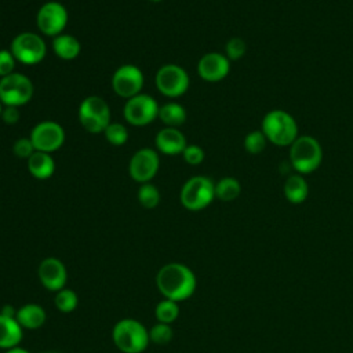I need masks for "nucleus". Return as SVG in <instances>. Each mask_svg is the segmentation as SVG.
<instances>
[{
  "label": "nucleus",
  "instance_id": "f257e3e1",
  "mask_svg": "<svg viewBox=\"0 0 353 353\" xmlns=\"http://www.w3.org/2000/svg\"><path fill=\"white\" fill-rule=\"evenodd\" d=\"M156 284L165 299L179 302L188 299L194 292L196 276L186 265L172 262L159 270Z\"/></svg>",
  "mask_w": 353,
  "mask_h": 353
},
{
  "label": "nucleus",
  "instance_id": "f03ea898",
  "mask_svg": "<svg viewBox=\"0 0 353 353\" xmlns=\"http://www.w3.org/2000/svg\"><path fill=\"white\" fill-rule=\"evenodd\" d=\"M262 132L269 142L277 146H288L298 138V124L290 113L277 109L265 114Z\"/></svg>",
  "mask_w": 353,
  "mask_h": 353
},
{
  "label": "nucleus",
  "instance_id": "7ed1b4c3",
  "mask_svg": "<svg viewBox=\"0 0 353 353\" xmlns=\"http://www.w3.org/2000/svg\"><path fill=\"white\" fill-rule=\"evenodd\" d=\"M290 146V161L298 174H310L321 164L323 149L316 138L301 135Z\"/></svg>",
  "mask_w": 353,
  "mask_h": 353
},
{
  "label": "nucleus",
  "instance_id": "20e7f679",
  "mask_svg": "<svg viewBox=\"0 0 353 353\" xmlns=\"http://www.w3.org/2000/svg\"><path fill=\"white\" fill-rule=\"evenodd\" d=\"M112 338L123 353H141L149 343L148 330L134 319H123L113 327Z\"/></svg>",
  "mask_w": 353,
  "mask_h": 353
},
{
  "label": "nucleus",
  "instance_id": "39448f33",
  "mask_svg": "<svg viewBox=\"0 0 353 353\" xmlns=\"http://www.w3.org/2000/svg\"><path fill=\"white\" fill-rule=\"evenodd\" d=\"M215 197V185L203 175L189 178L181 189V203L186 210L200 211L211 204Z\"/></svg>",
  "mask_w": 353,
  "mask_h": 353
},
{
  "label": "nucleus",
  "instance_id": "423d86ee",
  "mask_svg": "<svg viewBox=\"0 0 353 353\" xmlns=\"http://www.w3.org/2000/svg\"><path fill=\"white\" fill-rule=\"evenodd\" d=\"M79 120L88 132H103L110 124L109 105L101 97H87L79 106Z\"/></svg>",
  "mask_w": 353,
  "mask_h": 353
},
{
  "label": "nucleus",
  "instance_id": "0eeeda50",
  "mask_svg": "<svg viewBox=\"0 0 353 353\" xmlns=\"http://www.w3.org/2000/svg\"><path fill=\"white\" fill-rule=\"evenodd\" d=\"M33 84L21 73H11L0 79V102L6 106H22L30 101Z\"/></svg>",
  "mask_w": 353,
  "mask_h": 353
},
{
  "label": "nucleus",
  "instance_id": "6e6552de",
  "mask_svg": "<svg viewBox=\"0 0 353 353\" xmlns=\"http://www.w3.org/2000/svg\"><path fill=\"white\" fill-rule=\"evenodd\" d=\"M10 51L18 62L30 66L44 59L47 46L39 34L33 32H23L12 39Z\"/></svg>",
  "mask_w": 353,
  "mask_h": 353
},
{
  "label": "nucleus",
  "instance_id": "1a4fd4ad",
  "mask_svg": "<svg viewBox=\"0 0 353 353\" xmlns=\"http://www.w3.org/2000/svg\"><path fill=\"white\" fill-rule=\"evenodd\" d=\"M157 90L170 98L183 95L189 88V76L186 70L178 65L168 63L161 66L154 77Z\"/></svg>",
  "mask_w": 353,
  "mask_h": 353
},
{
  "label": "nucleus",
  "instance_id": "9d476101",
  "mask_svg": "<svg viewBox=\"0 0 353 353\" xmlns=\"http://www.w3.org/2000/svg\"><path fill=\"white\" fill-rule=\"evenodd\" d=\"M159 110L160 108L154 98L146 94H138L127 99L123 113L127 123H130L131 125L142 127L159 117Z\"/></svg>",
  "mask_w": 353,
  "mask_h": 353
},
{
  "label": "nucleus",
  "instance_id": "9b49d317",
  "mask_svg": "<svg viewBox=\"0 0 353 353\" xmlns=\"http://www.w3.org/2000/svg\"><path fill=\"white\" fill-rule=\"evenodd\" d=\"M36 23L43 34L57 37L62 34V30L66 28L68 11L65 6L58 1H47L39 8Z\"/></svg>",
  "mask_w": 353,
  "mask_h": 353
},
{
  "label": "nucleus",
  "instance_id": "f8f14e48",
  "mask_svg": "<svg viewBox=\"0 0 353 353\" xmlns=\"http://www.w3.org/2000/svg\"><path fill=\"white\" fill-rule=\"evenodd\" d=\"M143 87V73L135 65H123L120 66L112 77L113 91L125 99H130L141 92Z\"/></svg>",
  "mask_w": 353,
  "mask_h": 353
},
{
  "label": "nucleus",
  "instance_id": "ddd939ff",
  "mask_svg": "<svg viewBox=\"0 0 353 353\" xmlns=\"http://www.w3.org/2000/svg\"><path fill=\"white\" fill-rule=\"evenodd\" d=\"M30 141L34 150L52 153L65 142V131L55 121H41L30 132Z\"/></svg>",
  "mask_w": 353,
  "mask_h": 353
},
{
  "label": "nucleus",
  "instance_id": "4468645a",
  "mask_svg": "<svg viewBox=\"0 0 353 353\" xmlns=\"http://www.w3.org/2000/svg\"><path fill=\"white\" fill-rule=\"evenodd\" d=\"M160 160L156 150L143 148L134 153V156L130 160V175L135 182L146 183L149 182L159 170Z\"/></svg>",
  "mask_w": 353,
  "mask_h": 353
},
{
  "label": "nucleus",
  "instance_id": "2eb2a0df",
  "mask_svg": "<svg viewBox=\"0 0 353 353\" xmlns=\"http://www.w3.org/2000/svg\"><path fill=\"white\" fill-rule=\"evenodd\" d=\"M230 69V61L226 55L219 52H208L203 55L197 63L199 76L210 83H216L223 80Z\"/></svg>",
  "mask_w": 353,
  "mask_h": 353
},
{
  "label": "nucleus",
  "instance_id": "dca6fc26",
  "mask_svg": "<svg viewBox=\"0 0 353 353\" xmlns=\"http://www.w3.org/2000/svg\"><path fill=\"white\" fill-rule=\"evenodd\" d=\"M39 279L50 291H59L65 287L68 273L65 265L57 258H46L39 265Z\"/></svg>",
  "mask_w": 353,
  "mask_h": 353
},
{
  "label": "nucleus",
  "instance_id": "f3484780",
  "mask_svg": "<svg viewBox=\"0 0 353 353\" xmlns=\"http://www.w3.org/2000/svg\"><path fill=\"white\" fill-rule=\"evenodd\" d=\"M156 148L164 154H179L186 148V139L182 131L174 127H165L156 135Z\"/></svg>",
  "mask_w": 353,
  "mask_h": 353
},
{
  "label": "nucleus",
  "instance_id": "a211bd4d",
  "mask_svg": "<svg viewBox=\"0 0 353 353\" xmlns=\"http://www.w3.org/2000/svg\"><path fill=\"white\" fill-rule=\"evenodd\" d=\"M22 339V327L15 317L0 313V347L12 349L17 347Z\"/></svg>",
  "mask_w": 353,
  "mask_h": 353
},
{
  "label": "nucleus",
  "instance_id": "6ab92c4d",
  "mask_svg": "<svg viewBox=\"0 0 353 353\" xmlns=\"http://www.w3.org/2000/svg\"><path fill=\"white\" fill-rule=\"evenodd\" d=\"M28 170L37 179H47L55 171V161L51 153L36 150L28 159Z\"/></svg>",
  "mask_w": 353,
  "mask_h": 353
},
{
  "label": "nucleus",
  "instance_id": "aec40b11",
  "mask_svg": "<svg viewBox=\"0 0 353 353\" xmlns=\"http://www.w3.org/2000/svg\"><path fill=\"white\" fill-rule=\"evenodd\" d=\"M17 321L21 324L22 328H29V330H36L41 327L46 321V312L40 305L36 303H28L21 306L17 310L15 314Z\"/></svg>",
  "mask_w": 353,
  "mask_h": 353
},
{
  "label": "nucleus",
  "instance_id": "412c9836",
  "mask_svg": "<svg viewBox=\"0 0 353 353\" xmlns=\"http://www.w3.org/2000/svg\"><path fill=\"white\" fill-rule=\"evenodd\" d=\"M285 199L292 204H301L309 194V186L301 174L290 175L283 186Z\"/></svg>",
  "mask_w": 353,
  "mask_h": 353
},
{
  "label": "nucleus",
  "instance_id": "4be33fe9",
  "mask_svg": "<svg viewBox=\"0 0 353 353\" xmlns=\"http://www.w3.org/2000/svg\"><path fill=\"white\" fill-rule=\"evenodd\" d=\"M52 50L63 61H72L81 51L80 41L72 34H58L52 39Z\"/></svg>",
  "mask_w": 353,
  "mask_h": 353
},
{
  "label": "nucleus",
  "instance_id": "5701e85b",
  "mask_svg": "<svg viewBox=\"0 0 353 353\" xmlns=\"http://www.w3.org/2000/svg\"><path fill=\"white\" fill-rule=\"evenodd\" d=\"M159 117L167 127L176 128V127H179L185 123L186 110L179 103L170 102V103H165L160 108Z\"/></svg>",
  "mask_w": 353,
  "mask_h": 353
},
{
  "label": "nucleus",
  "instance_id": "b1692460",
  "mask_svg": "<svg viewBox=\"0 0 353 353\" xmlns=\"http://www.w3.org/2000/svg\"><path fill=\"white\" fill-rule=\"evenodd\" d=\"M241 192L240 182L233 176H225L215 185V197L222 201H232L239 197Z\"/></svg>",
  "mask_w": 353,
  "mask_h": 353
},
{
  "label": "nucleus",
  "instance_id": "393cba45",
  "mask_svg": "<svg viewBox=\"0 0 353 353\" xmlns=\"http://www.w3.org/2000/svg\"><path fill=\"white\" fill-rule=\"evenodd\" d=\"M154 314H156V319H157L159 323L171 324L179 316L178 303L175 301H171V299H164V301L157 303Z\"/></svg>",
  "mask_w": 353,
  "mask_h": 353
},
{
  "label": "nucleus",
  "instance_id": "a878e982",
  "mask_svg": "<svg viewBox=\"0 0 353 353\" xmlns=\"http://www.w3.org/2000/svg\"><path fill=\"white\" fill-rule=\"evenodd\" d=\"M54 302L59 312L70 313L77 307L79 299H77V295L74 291H72L69 288H62V290L57 291Z\"/></svg>",
  "mask_w": 353,
  "mask_h": 353
},
{
  "label": "nucleus",
  "instance_id": "bb28decb",
  "mask_svg": "<svg viewBox=\"0 0 353 353\" xmlns=\"http://www.w3.org/2000/svg\"><path fill=\"white\" fill-rule=\"evenodd\" d=\"M138 200L142 207L149 210L154 208L160 203V192L154 185L149 182L142 183L138 190Z\"/></svg>",
  "mask_w": 353,
  "mask_h": 353
},
{
  "label": "nucleus",
  "instance_id": "cd10ccee",
  "mask_svg": "<svg viewBox=\"0 0 353 353\" xmlns=\"http://www.w3.org/2000/svg\"><path fill=\"white\" fill-rule=\"evenodd\" d=\"M103 132L108 142L114 146H121L128 139V131L121 123H110Z\"/></svg>",
  "mask_w": 353,
  "mask_h": 353
},
{
  "label": "nucleus",
  "instance_id": "c85d7f7f",
  "mask_svg": "<svg viewBox=\"0 0 353 353\" xmlns=\"http://www.w3.org/2000/svg\"><path fill=\"white\" fill-rule=\"evenodd\" d=\"M266 137L265 134L261 131H251L250 134L245 135L244 138V148L248 153L251 154H258L261 152H263V149L266 148Z\"/></svg>",
  "mask_w": 353,
  "mask_h": 353
},
{
  "label": "nucleus",
  "instance_id": "c756f323",
  "mask_svg": "<svg viewBox=\"0 0 353 353\" xmlns=\"http://www.w3.org/2000/svg\"><path fill=\"white\" fill-rule=\"evenodd\" d=\"M149 338L153 343L156 345H165L171 341L172 338V328L170 327V324H164V323H157L156 325L152 327V330L149 331Z\"/></svg>",
  "mask_w": 353,
  "mask_h": 353
},
{
  "label": "nucleus",
  "instance_id": "7c9ffc66",
  "mask_svg": "<svg viewBox=\"0 0 353 353\" xmlns=\"http://www.w3.org/2000/svg\"><path fill=\"white\" fill-rule=\"evenodd\" d=\"M245 43L240 37H232L226 43V58L229 61H237L245 54Z\"/></svg>",
  "mask_w": 353,
  "mask_h": 353
},
{
  "label": "nucleus",
  "instance_id": "2f4dec72",
  "mask_svg": "<svg viewBox=\"0 0 353 353\" xmlns=\"http://www.w3.org/2000/svg\"><path fill=\"white\" fill-rule=\"evenodd\" d=\"M12 152L15 156H18L21 159H29L36 150H34V146H33L30 138H19L14 142Z\"/></svg>",
  "mask_w": 353,
  "mask_h": 353
},
{
  "label": "nucleus",
  "instance_id": "473e14b6",
  "mask_svg": "<svg viewBox=\"0 0 353 353\" xmlns=\"http://www.w3.org/2000/svg\"><path fill=\"white\" fill-rule=\"evenodd\" d=\"M182 156L188 164L199 165L204 160V150L197 145H186Z\"/></svg>",
  "mask_w": 353,
  "mask_h": 353
},
{
  "label": "nucleus",
  "instance_id": "72a5a7b5",
  "mask_svg": "<svg viewBox=\"0 0 353 353\" xmlns=\"http://www.w3.org/2000/svg\"><path fill=\"white\" fill-rule=\"evenodd\" d=\"M15 57L8 50H0V77H6L14 73Z\"/></svg>",
  "mask_w": 353,
  "mask_h": 353
},
{
  "label": "nucleus",
  "instance_id": "f704fd0d",
  "mask_svg": "<svg viewBox=\"0 0 353 353\" xmlns=\"http://www.w3.org/2000/svg\"><path fill=\"white\" fill-rule=\"evenodd\" d=\"M1 120L8 125H12V124L18 123V120H19L18 108L17 106H4L3 113H1Z\"/></svg>",
  "mask_w": 353,
  "mask_h": 353
},
{
  "label": "nucleus",
  "instance_id": "c9c22d12",
  "mask_svg": "<svg viewBox=\"0 0 353 353\" xmlns=\"http://www.w3.org/2000/svg\"><path fill=\"white\" fill-rule=\"evenodd\" d=\"M6 353H30V352H28V350H25V349H22V347H12V349H8Z\"/></svg>",
  "mask_w": 353,
  "mask_h": 353
},
{
  "label": "nucleus",
  "instance_id": "e433bc0d",
  "mask_svg": "<svg viewBox=\"0 0 353 353\" xmlns=\"http://www.w3.org/2000/svg\"><path fill=\"white\" fill-rule=\"evenodd\" d=\"M3 108H4V106H3V103H1V102H0V119H1V113H3Z\"/></svg>",
  "mask_w": 353,
  "mask_h": 353
},
{
  "label": "nucleus",
  "instance_id": "4c0bfd02",
  "mask_svg": "<svg viewBox=\"0 0 353 353\" xmlns=\"http://www.w3.org/2000/svg\"><path fill=\"white\" fill-rule=\"evenodd\" d=\"M41 353H58V352H41Z\"/></svg>",
  "mask_w": 353,
  "mask_h": 353
},
{
  "label": "nucleus",
  "instance_id": "58836bf2",
  "mask_svg": "<svg viewBox=\"0 0 353 353\" xmlns=\"http://www.w3.org/2000/svg\"><path fill=\"white\" fill-rule=\"evenodd\" d=\"M149 1H154V3H157V1H161V0H149Z\"/></svg>",
  "mask_w": 353,
  "mask_h": 353
}]
</instances>
